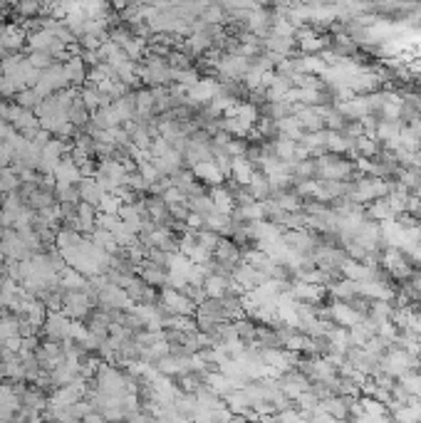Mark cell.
Wrapping results in <instances>:
<instances>
[{"instance_id":"1","label":"cell","mask_w":421,"mask_h":423,"mask_svg":"<svg viewBox=\"0 0 421 423\" xmlns=\"http://www.w3.org/2000/svg\"><path fill=\"white\" fill-rule=\"evenodd\" d=\"M325 315H327V320L332 322L335 327H342V329H352V327H357L359 322L364 320L349 302H330Z\"/></svg>"},{"instance_id":"2","label":"cell","mask_w":421,"mask_h":423,"mask_svg":"<svg viewBox=\"0 0 421 423\" xmlns=\"http://www.w3.org/2000/svg\"><path fill=\"white\" fill-rule=\"evenodd\" d=\"M162 302L167 307V312H172L174 317H191L196 312V305L191 302V297H186V292L172 290V287L164 290Z\"/></svg>"},{"instance_id":"3","label":"cell","mask_w":421,"mask_h":423,"mask_svg":"<svg viewBox=\"0 0 421 423\" xmlns=\"http://www.w3.org/2000/svg\"><path fill=\"white\" fill-rule=\"evenodd\" d=\"M45 334L50 337V342H67L69 334H72V320H69L64 312H52V315H47V320H45L43 325Z\"/></svg>"},{"instance_id":"4","label":"cell","mask_w":421,"mask_h":423,"mask_svg":"<svg viewBox=\"0 0 421 423\" xmlns=\"http://www.w3.org/2000/svg\"><path fill=\"white\" fill-rule=\"evenodd\" d=\"M82 179H84L82 169L74 164L72 156H64V159L60 161L57 171H55V184H57V186H77Z\"/></svg>"},{"instance_id":"5","label":"cell","mask_w":421,"mask_h":423,"mask_svg":"<svg viewBox=\"0 0 421 423\" xmlns=\"http://www.w3.org/2000/svg\"><path fill=\"white\" fill-rule=\"evenodd\" d=\"M79 188V198H82V203H89L97 208L99 203H102V198L107 196V191H104V186L99 184L97 179H82L77 184Z\"/></svg>"},{"instance_id":"6","label":"cell","mask_w":421,"mask_h":423,"mask_svg":"<svg viewBox=\"0 0 421 423\" xmlns=\"http://www.w3.org/2000/svg\"><path fill=\"white\" fill-rule=\"evenodd\" d=\"M213 255H215V258H218V263L223 265V268H230V270L238 268L240 250H238V245H235L233 240L220 238V240H218V245H215V250H213Z\"/></svg>"},{"instance_id":"7","label":"cell","mask_w":421,"mask_h":423,"mask_svg":"<svg viewBox=\"0 0 421 423\" xmlns=\"http://www.w3.org/2000/svg\"><path fill=\"white\" fill-rule=\"evenodd\" d=\"M193 176L196 179H201V181H206V184H211L213 188H218L220 184H223V171L218 169V164H215L213 159L211 161H201V164H196L193 166Z\"/></svg>"},{"instance_id":"8","label":"cell","mask_w":421,"mask_h":423,"mask_svg":"<svg viewBox=\"0 0 421 423\" xmlns=\"http://www.w3.org/2000/svg\"><path fill=\"white\" fill-rule=\"evenodd\" d=\"M367 215L372 223L382 225V223H392V220H397V213L392 210V205H389L387 198H377L372 201V203L367 205Z\"/></svg>"},{"instance_id":"9","label":"cell","mask_w":421,"mask_h":423,"mask_svg":"<svg viewBox=\"0 0 421 423\" xmlns=\"http://www.w3.org/2000/svg\"><path fill=\"white\" fill-rule=\"evenodd\" d=\"M230 176H233V179L238 181L240 186H250V181H253V176H255L253 161H250L248 156H238V159H230Z\"/></svg>"},{"instance_id":"10","label":"cell","mask_w":421,"mask_h":423,"mask_svg":"<svg viewBox=\"0 0 421 423\" xmlns=\"http://www.w3.org/2000/svg\"><path fill=\"white\" fill-rule=\"evenodd\" d=\"M327 292H330V297H332V302H352L354 297H359L357 295V282L344 280V278L332 282V285L327 287Z\"/></svg>"},{"instance_id":"11","label":"cell","mask_w":421,"mask_h":423,"mask_svg":"<svg viewBox=\"0 0 421 423\" xmlns=\"http://www.w3.org/2000/svg\"><path fill=\"white\" fill-rule=\"evenodd\" d=\"M211 201H213L215 213H223V215L233 213V193H230L225 186H218V188L211 191Z\"/></svg>"},{"instance_id":"12","label":"cell","mask_w":421,"mask_h":423,"mask_svg":"<svg viewBox=\"0 0 421 423\" xmlns=\"http://www.w3.org/2000/svg\"><path fill=\"white\" fill-rule=\"evenodd\" d=\"M392 317H394V305H392V302H369L367 320H372L374 325L389 322Z\"/></svg>"},{"instance_id":"13","label":"cell","mask_w":421,"mask_h":423,"mask_svg":"<svg viewBox=\"0 0 421 423\" xmlns=\"http://www.w3.org/2000/svg\"><path fill=\"white\" fill-rule=\"evenodd\" d=\"M399 386H402L404 391H407L409 396H412L414 401H419L421 399V374L417 369L414 371H407V374L399 379Z\"/></svg>"},{"instance_id":"14","label":"cell","mask_w":421,"mask_h":423,"mask_svg":"<svg viewBox=\"0 0 421 423\" xmlns=\"http://www.w3.org/2000/svg\"><path fill=\"white\" fill-rule=\"evenodd\" d=\"M62 67H64V77H67V82H72V84L82 82V79L87 77V74H84V67H82V57H69Z\"/></svg>"},{"instance_id":"15","label":"cell","mask_w":421,"mask_h":423,"mask_svg":"<svg viewBox=\"0 0 421 423\" xmlns=\"http://www.w3.org/2000/svg\"><path fill=\"white\" fill-rule=\"evenodd\" d=\"M79 423H109L107 419H104V416L102 414H99V411H89V414L87 416H84V419L82 421H79Z\"/></svg>"},{"instance_id":"16","label":"cell","mask_w":421,"mask_h":423,"mask_svg":"<svg viewBox=\"0 0 421 423\" xmlns=\"http://www.w3.org/2000/svg\"><path fill=\"white\" fill-rule=\"evenodd\" d=\"M0 379H5V364L0 361Z\"/></svg>"},{"instance_id":"17","label":"cell","mask_w":421,"mask_h":423,"mask_svg":"<svg viewBox=\"0 0 421 423\" xmlns=\"http://www.w3.org/2000/svg\"><path fill=\"white\" fill-rule=\"evenodd\" d=\"M419 359H421V337H419Z\"/></svg>"},{"instance_id":"18","label":"cell","mask_w":421,"mask_h":423,"mask_svg":"<svg viewBox=\"0 0 421 423\" xmlns=\"http://www.w3.org/2000/svg\"><path fill=\"white\" fill-rule=\"evenodd\" d=\"M417 371H419V374H421V359H419V366H417Z\"/></svg>"},{"instance_id":"19","label":"cell","mask_w":421,"mask_h":423,"mask_svg":"<svg viewBox=\"0 0 421 423\" xmlns=\"http://www.w3.org/2000/svg\"><path fill=\"white\" fill-rule=\"evenodd\" d=\"M233 423H248V421H238V419H235V421H233Z\"/></svg>"}]
</instances>
